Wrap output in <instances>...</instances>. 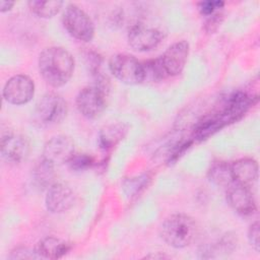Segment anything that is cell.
<instances>
[{
	"label": "cell",
	"instance_id": "obj_25",
	"mask_svg": "<svg viewBox=\"0 0 260 260\" xmlns=\"http://www.w3.org/2000/svg\"><path fill=\"white\" fill-rule=\"evenodd\" d=\"M259 228H260L259 222L255 221L254 223H252L249 226V230H248L249 243L255 249V251H257V252L260 251V242H259L260 232H259Z\"/></svg>",
	"mask_w": 260,
	"mask_h": 260
},
{
	"label": "cell",
	"instance_id": "obj_14",
	"mask_svg": "<svg viewBox=\"0 0 260 260\" xmlns=\"http://www.w3.org/2000/svg\"><path fill=\"white\" fill-rule=\"evenodd\" d=\"M226 189L228 203L237 213L247 216L255 212L256 202L249 187L234 183Z\"/></svg>",
	"mask_w": 260,
	"mask_h": 260
},
{
	"label": "cell",
	"instance_id": "obj_17",
	"mask_svg": "<svg viewBox=\"0 0 260 260\" xmlns=\"http://www.w3.org/2000/svg\"><path fill=\"white\" fill-rule=\"evenodd\" d=\"M128 125L124 123L110 124L102 128L99 133V145L102 149L108 150L115 147L128 133Z\"/></svg>",
	"mask_w": 260,
	"mask_h": 260
},
{
	"label": "cell",
	"instance_id": "obj_27",
	"mask_svg": "<svg viewBox=\"0 0 260 260\" xmlns=\"http://www.w3.org/2000/svg\"><path fill=\"white\" fill-rule=\"evenodd\" d=\"M221 21H222V12H221V10L209 15L208 19L205 22L206 31H208V32L215 31L218 28V26L220 25Z\"/></svg>",
	"mask_w": 260,
	"mask_h": 260
},
{
	"label": "cell",
	"instance_id": "obj_28",
	"mask_svg": "<svg viewBox=\"0 0 260 260\" xmlns=\"http://www.w3.org/2000/svg\"><path fill=\"white\" fill-rule=\"evenodd\" d=\"M14 5L13 1H1L0 2V10L1 12H6L9 11Z\"/></svg>",
	"mask_w": 260,
	"mask_h": 260
},
{
	"label": "cell",
	"instance_id": "obj_13",
	"mask_svg": "<svg viewBox=\"0 0 260 260\" xmlns=\"http://www.w3.org/2000/svg\"><path fill=\"white\" fill-rule=\"evenodd\" d=\"M75 201L73 190L63 184L54 183L48 190L45 198V204L51 213H62L70 209Z\"/></svg>",
	"mask_w": 260,
	"mask_h": 260
},
{
	"label": "cell",
	"instance_id": "obj_18",
	"mask_svg": "<svg viewBox=\"0 0 260 260\" xmlns=\"http://www.w3.org/2000/svg\"><path fill=\"white\" fill-rule=\"evenodd\" d=\"M52 162L42 158L32 170V180L35 185L40 189H49L55 182V171Z\"/></svg>",
	"mask_w": 260,
	"mask_h": 260
},
{
	"label": "cell",
	"instance_id": "obj_9",
	"mask_svg": "<svg viewBox=\"0 0 260 260\" xmlns=\"http://www.w3.org/2000/svg\"><path fill=\"white\" fill-rule=\"evenodd\" d=\"M164 40V32L155 27L135 24L128 31V43L138 52H148L155 49Z\"/></svg>",
	"mask_w": 260,
	"mask_h": 260
},
{
	"label": "cell",
	"instance_id": "obj_6",
	"mask_svg": "<svg viewBox=\"0 0 260 260\" xmlns=\"http://www.w3.org/2000/svg\"><path fill=\"white\" fill-rule=\"evenodd\" d=\"M111 73L125 84H138L144 81L143 64L129 54L114 55L109 61Z\"/></svg>",
	"mask_w": 260,
	"mask_h": 260
},
{
	"label": "cell",
	"instance_id": "obj_7",
	"mask_svg": "<svg viewBox=\"0 0 260 260\" xmlns=\"http://www.w3.org/2000/svg\"><path fill=\"white\" fill-rule=\"evenodd\" d=\"M253 105V98L244 91H235L231 93L222 106L214 111L216 117L222 126H226L240 120Z\"/></svg>",
	"mask_w": 260,
	"mask_h": 260
},
{
	"label": "cell",
	"instance_id": "obj_12",
	"mask_svg": "<svg viewBox=\"0 0 260 260\" xmlns=\"http://www.w3.org/2000/svg\"><path fill=\"white\" fill-rule=\"evenodd\" d=\"M189 55V43L185 40L171 45L165 53L159 56L160 63L168 76L179 75L186 65Z\"/></svg>",
	"mask_w": 260,
	"mask_h": 260
},
{
	"label": "cell",
	"instance_id": "obj_23",
	"mask_svg": "<svg viewBox=\"0 0 260 260\" xmlns=\"http://www.w3.org/2000/svg\"><path fill=\"white\" fill-rule=\"evenodd\" d=\"M70 168L73 171H84L88 168H91L94 164V159L92 156L81 153V154H74L72 158L68 161Z\"/></svg>",
	"mask_w": 260,
	"mask_h": 260
},
{
	"label": "cell",
	"instance_id": "obj_1",
	"mask_svg": "<svg viewBox=\"0 0 260 260\" xmlns=\"http://www.w3.org/2000/svg\"><path fill=\"white\" fill-rule=\"evenodd\" d=\"M39 72L43 79L53 87L65 85L74 71V59L64 48H46L39 57Z\"/></svg>",
	"mask_w": 260,
	"mask_h": 260
},
{
	"label": "cell",
	"instance_id": "obj_16",
	"mask_svg": "<svg viewBox=\"0 0 260 260\" xmlns=\"http://www.w3.org/2000/svg\"><path fill=\"white\" fill-rule=\"evenodd\" d=\"M234 181L243 186H251L258 179V164L251 157H244L231 165Z\"/></svg>",
	"mask_w": 260,
	"mask_h": 260
},
{
	"label": "cell",
	"instance_id": "obj_15",
	"mask_svg": "<svg viewBox=\"0 0 260 260\" xmlns=\"http://www.w3.org/2000/svg\"><path fill=\"white\" fill-rule=\"evenodd\" d=\"M71 250V244L63 239L48 236L40 240L35 246V251L40 258L59 259Z\"/></svg>",
	"mask_w": 260,
	"mask_h": 260
},
{
	"label": "cell",
	"instance_id": "obj_11",
	"mask_svg": "<svg viewBox=\"0 0 260 260\" xmlns=\"http://www.w3.org/2000/svg\"><path fill=\"white\" fill-rule=\"evenodd\" d=\"M75 154L73 140L66 135H56L50 138L43 149V158L53 165L68 162Z\"/></svg>",
	"mask_w": 260,
	"mask_h": 260
},
{
	"label": "cell",
	"instance_id": "obj_10",
	"mask_svg": "<svg viewBox=\"0 0 260 260\" xmlns=\"http://www.w3.org/2000/svg\"><path fill=\"white\" fill-rule=\"evenodd\" d=\"M30 151L28 139L15 133H7L1 139L2 157L9 164L18 165L27 159Z\"/></svg>",
	"mask_w": 260,
	"mask_h": 260
},
{
	"label": "cell",
	"instance_id": "obj_4",
	"mask_svg": "<svg viewBox=\"0 0 260 260\" xmlns=\"http://www.w3.org/2000/svg\"><path fill=\"white\" fill-rule=\"evenodd\" d=\"M109 87L92 84L82 88L76 96V108L85 118L93 120L99 118L107 107Z\"/></svg>",
	"mask_w": 260,
	"mask_h": 260
},
{
	"label": "cell",
	"instance_id": "obj_24",
	"mask_svg": "<svg viewBox=\"0 0 260 260\" xmlns=\"http://www.w3.org/2000/svg\"><path fill=\"white\" fill-rule=\"evenodd\" d=\"M198 6V9L200 11V13L202 15H205V16H209L219 10L222 9V7L224 6V2L222 1H201L197 4Z\"/></svg>",
	"mask_w": 260,
	"mask_h": 260
},
{
	"label": "cell",
	"instance_id": "obj_20",
	"mask_svg": "<svg viewBox=\"0 0 260 260\" xmlns=\"http://www.w3.org/2000/svg\"><path fill=\"white\" fill-rule=\"evenodd\" d=\"M29 10L41 18H51L55 16L62 8L63 2L59 0L52 1H39L31 0L27 2Z\"/></svg>",
	"mask_w": 260,
	"mask_h": 260
},
{
	"label": "cell",
	"instance_id": "obj_3",
	"mask_svg": "<svg viewBox=\"0 0 260 260\" xmlns=\"http://www.w3.org/2000/svg\"><path fill=\"white\" fill-rule=\"evenodd\" d=\"M67 111V103L61 95L55 92H48L38 101L34 119L40 126H53L65 119Z\"/></svg>",
	"mask_w": 260,
	"mask_h": 260
},
{
	"label": "cell",
	"instance_id": "obj_8",
	"mask_svg": "<svg viewBox=\"0 0 260 260\" xmlns=\"http://www.w3.org/2000/svg\"><path fill=\"white\" fill-rule=\"evenodd\" d=\"M35 94L34 80L24 74H17L10 77L3 87L4 100L15 106L27 104Z\"/></svg>",
	"mask_w": 260,
	"mask_h": 260
},
{
	"label": "cell",
	"instance_id": "obj_2",
	"mask_svg": "<svg viewBox=\"0 0 260 260\" xmlns=\"http://www.w3.org/2000/svg\"><path fill=\"white\" fill-rule=\"evenodd\" d=\"M160 238L171 247L180 249L189 246L197 235V224L193 217L185 213L168 216L159 228Z\"/></svg>",
	"mask_w": 260,
	"mask_h": 260
},
{
	"label": "cell",
	"instance_id": "obj_5",
	"mask_svg": "<svg viewBox=\"0 0 260 260\" xmlns=\"http://www.w3.org/2000/svg\"><path fill=\"white\" fill-rule=\"evenodd\" d=\"M63 24L70 36L78 41L90 42L94 36V24L87 13L75 4H68L62 16Z\"/></svg>",
	"mask_w": 260,
	"mask_h": 260
},
{
	"label": "cell",
	"instance_id": "obj_22",
	"mask_svg": "<svg viewBox=\"0 0 260 260\" xmlns=\"http://www.w3.org/2000/svg\"><path fill=\"white\" fill-rule=\"evenodd\" d=\"M149 181V177L148 175H141V176H137L134 178H130L127 179L124 183H123V190L124 193L129 196H135L137 193H139L148 183Z\"/></svg>",
	"mask_w": 260,
	"mask_h": 260
},
{
	"label": "cell",
	"instance_id": "obj_19",
	"mask_svg": "<svg viewBox=\"0 0 260 260\" xmlns=\"http://www.w3.org/2000/svg\"><path fill=\"white\" fill-rule=\"evenodd\" d=\"M207 177L211 183L218 187L229 188L235 183L231 165L224 161H218L213 164L208 170Z\"/></svg>",
	"mask_w": 260,
	"mask_h": 260
},
{
	"label": "cell",
	"instance_id": "obj_21",
	"mask_svg": "<svg viewBox=\"0 0 260 260\" xmlns=\"http://www.w3.org/2000/svg\"><path fill=\"white\" fill-rule=\"evenodd\" d=\"M143 64V71H144V80L150 81H159L168 77L161 63L159 57L156 59L147 61L142 63Z\"/></svg>",
	"mask_w": 260,
	"mask_h": 260
},
{
	"label": "cell",
	"instance_id": "obj_26",
	"mask_svg": "<svg viewBox=\"0 0 260 260\" xmlns=\"http://www.w3.org/2000/svg\"><path fill=\"white\" fill-rule=\"evenodd\" d=\"M10 259H35L40 258L37 252L34 250H29L25 247H19L13 250L9 256Z\"/></svg>",
	"mask_w": 260,
	"mask_h": 260
}]
</instances>
